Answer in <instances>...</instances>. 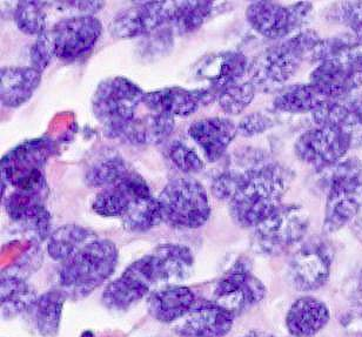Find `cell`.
<instances>
[{"label": "cell", "instance_id": "6da1fadb", "mask_svg": "<svg viewBox=\"0 0 362 337\" xmlns=\"http://www.w3.org/2000/svg\"><path fill=\"white\" fill-rule=\"evenodd\" d=\"M292 180V172L281 165L264 162L253 168L230 201L234 223L258 226L281 206Z\"/></svg>", "mask_w": 362, "mask_h": 337}, {"label": "cell", "instance_id": "7a4b0ae2", "mask_svg": "<svg viewBox=\"0 0 362 337\" xmlns=\"http://www.w3.org/2000/svg\"><path fill=\"white\" fill-rule=\"evenodd\" d=\"M119 253L110 240H94L64 262L60 290L67 299L81 300L99 288L115 271Z\"/></svg>", "mask_w": 362, "mask_h": 337}, {"label": "cell", "instance_id": "3957f363", "mask_svg": "<svg viewBox=\"0 0 362 337\" xmlns=\"http://www.w3.org/2000/svg\"><path fill=\"white\" fill-rule=\"evenodd\" d=\"M324 232L341 230L359 212L362 203V161L349 158L328 167Z\"/></svg>", "mask_w": 362, "mask_h": 337}, {"label": "cell", "instance_id": "277c9868", "mask_svg": "<svg viewBox=\"0 0 362 337\" xmlns=\"http://www.w3.org/2000/svg\"><path fill=\"white\" fill-rule=\"evenodd\" d=\"M145 94L138 85L124 77L108 78L98 85L92 97V111L108 138L122 136L136 119Z\"/></svg>", "mask_w": 362, "mask_h": 337}, {"label": "cell", "instance_id": "5b68a950", "mask_svg": "<svg viewBox=\"0 0 362 337\" xmlns=\"http://www.w3.org/2000/svg\"><path fill=\"white\" fill-rule=\"evenodd\" d=\"M163 221L170 226L195 230L204 226L211 215L205 188L193 177L170 181L158 196Z\"/></svg>", "mask_w": 362, "mask_h": 337}, {"label": "cell", "instance_id": "8992f818", "mask_svg": "<svg viewBox=\"0 0 362 337\" xmlns=\"http://www.w3.org/2000/svg\"><path fill=\"white\" fill-rule=\"evenodd\" d=\"M319 42V35L307 30L267 49L248 67L252 83L264 86L286 83L298 71L305 54Z\"/></svg>", "mask_w": 362, "mask_h": 337}, {"label": "cell", "instance_id": "52a82bcc", "mask_svg": "<svg viewBox=\"0 0 362 337\" xmlns=\"http://www.w3.org/2000/svg\"><path fill=\"white\" fill-rule=\"evenodd\" d=\"M54 143L49 139H32L11 150L1 159L4 182L17 191L40 193L45 187L42 168L54 153Z\"/></svg>", "mask_w": 362, "mask_h": 337}, {"label": "cell", "instance_id": "ba28073f", "mask_svg": "<svg viewBox=\"0 0 362 337\" xmlns=\"http://www.w3.org/2000/svg\"><path fill=\"white\" fill-rule=\"evenodd\" d=\"M308 226L310 216L303 207L281 205L255 227V244L262 253H282L303 240Z\"/></svg>", "mask_w": 362, "mask_h": 337}, {"label": "cell", "instance_id": "9c48e42d", "mask_svg": "<svg viewBox=\"0 0 362 337\" xmlns=\"http://www.w3.org/2000/svg\"><path fill=\"white\" fill-rule=\"evenodd\" d=\"M265 296V285L252 274L250 261L243 257L216 283L213 302L235 317L255 306Z\"/></svg>", "mask_w": 362, "mask_h": 337}, {"label": "cell", "instance_id": "30bf717a", "mask_svg": "<svg viewBox=\"0 0 362 337\" xmlns=\"http://www.w3.org/2000/svg\"><path fill=\"white\" fill-rule=\"evenodd\" d=\"M333 255L331 244L321 237L305 242L289 260L288 280L293 288L308 292L322 287L331 274Z\"/></svg>", "mask_w": 362, "mask_h": 337}, {"label": "cell", "instance_id": "8fae6325", "mask_svg": "<svg viewBox=\"0 0 362 337\" xmlns=\"http://www.w3.org/2000/svg\"><path fill=\"white\" fill-rule=\"evenodd\" d=\"M310 84L329 99H338L362 86V52L349 49L325 59L312 72Z\"/></svg>", "mask_w": 362, "mask_h": 337}, {"label": "cell", "instance_id": "7c38bea8", "mask_svg": "<svg viewBox=\"0 0 362 337\" xmlns=\"http://www.w3.org/2000/svg\"><path fill=\"white\" fill-rule=\"evenodd\" d=\"M154 283L157 280L148 254L134 261L118 278L108 283L103 294V302L108 309H129L148 294Z\"/></svg>", "mask_w": 362, "mask_h": 337}, {"label": "cell", "instance_id": "4fadbf2b", "mask_svg": "<svg viewBox=\"0 0 362 337\" xmlns=\"http://www.w3.org/2000/svg\"><path fill=\"white\" fill-rule=\"evenodd\" d=\"M296 157L317 170L331 167L351 150L347 136L333 126H319L299 136L296 141Z\"/></svg>", "mask_w": 362, "mask_h": 337}, {"label": "cell", "instance_id": "5bb4252c", "mask_svg": "<svg viewBox=\"0 0 362 337\" xmlns=\"http://www.w3.org/2000/svg\"><path fill=\"white\" fill-rule=\"evenodd\" d=\"M103 24L93 16H74L58 21L49 31L56 57L63 60L81 58L97 44Z\"/></svg>", "mask_w": 362, "mask_h": 337}, {"label": "cell", "instance_id": "9a60e30c", "mask_svg": "<svg viewBox=\"0 0 362 337\" xmlns=\"http://www.w3.org/2000/svg\"><path fill=\"white\" fill-rule=\"evenodd\" d=\"M173 1H140L120 11L110 24L117 39H132L150 35L170 24Z\"/></svg>", "mask_w": 362, "mask_h": 337}, {"label": "cell", "instance_id": "2e32d148", "mask_svg": "<svg viewBox=\"0 0 362 337\" xmlns=\"http://www.w3.org/2000/svg\"><path fill=\"white\" fill-rule=\"evenodd\" d=\"M312 10L310 3L291 7L273 1H253L246 10V19L255 31L266 38L278 39L288 35Z\"/></svg>", "mask_w": 362, "mask_h": 337}, {"label": "cell", "instance_id": "e0dca14e", "mask_svg": "<svg viewBox=\"0 0 362 337\" xmlns=\"http://www.w3.org/2000/svg\"><path fill=\"white\" fill-rule=\"evenodd\" d=\"M218 97L209 88L186 90L182 87H166L145 94L143 104L151 112L166 113L172 117H188L199 108L212 102Z\"/></svg>", "mask_w": 362, "mask_h": 337}, {"label": "cell", "instance_id": "ac0fdd59", "mask_svg": "<svg viewBox=\"0 0 362 337\" xmlns=\"http://www.w3.org/2000/svg\"><path fill=\"white\" fill-rule=\"evenodd\" d=\"M317 126H333L349 140L351 148L362 147V97H338L314 112Z\"/></svg>", "mask_w": 362, "mask_h": 337}, {"label": "cell", "instance_id": "d6986e66", "mask_svg": "<svg viewBox=\"0 0 362 337\" xmlns=\"http://www.w3.org/2000/svg\"><path fill=\"white\" fill-rule=\"evenodd\" d=\"M152 195L146 181L131 170L117 184L103 188L93 200L92 208L98 215L124 216L134 200Z\"/></svg>", "mask_w": 362, "mask_h": 337}, {"label": "cell", "instance_id": "ffe728a7", "mask_svg": "<svg viewBox=\"0 0 362 337\" xmlns=\"http://www.w3.org/2000/svg\"><path fill=\"white\" fill-rule=\"evenodd\" d=\"M247 58L243 53L223 52L202 60L195 70V76L209 83V90L219 97L223 90L238 84L248 72Z\"/></svg>", "mask_w": 362, "mask_h": 337}, {"label": "cell", "instance_id": "44dd1931", "mask_svg": "<svg viewBox=\"0 0 362 337\" xmlns=\"http://www.w3.org/2000/svg\"><path fill=\"white\" fill-rule=\"evenodd\" d=\"M234 315L216 302H197L179 326L181 337H223L233 327Z\"/></svg>", "mask_w": 362, "mask_h": 337}, {"label": "cell", "instance_id": "7402d4cb", "mask_svg": "<svg viewBox=\"0 0 362 337\" xmlns=\"http://www.w3.org/2000/svg\"><path fill=\"white\" fill-rule=\"evenodd\" d=\"M237 134V126L226 118L202 119L188 129V136L202 148L209 162L223 157Z\"/></svg>", "mask_w": 362, "mask_h": 337}, {"label": "cell", "instance_id": "603a6c76", "mask_svg": "<svg viewBox=\"0 0 362 337\" xmlns=\"http://www.w3.org/2000/svg\"><path fill=\"white\" fill-rule=\"evenodd\" d=\"M156 280L160 283L177 285L189 278L194 256L191 249L182 244H161L151 253Z\"/></svg>", "mask_w": 362, "mask_h": 337}, {"label": "cell", "instance_id": "cb8c5ba5", "mask_svg": "<svg viewBox=\"0 0 362 337\" xmlns=\"http://www.w3.org/2000/svg\"><path fill=\"white\" fill-rule=\"evenodd\" d=\"M0 97L5 107L26 104L42 81V72L33 67H4L0 73Z\"/></svg>", "mask_w": 362, "mask_h": 337}, {"label": "cell", "instance_id": "d4e9b609", "mask_svg": "<svg viewBox=\"0 0 362 337\" xmlns=\"http://www.w3.org/2000/svg\"><path fill=\"white\" fill-rule=\"evenodd\" d=\"M329 321V312L326 305L314 297L296 300L289 308L286 326L294 337H310L317 334Z\"/></svg>", "mask_w": 362, "mask_h": 337}, {"label": "cell", "instance_id": "484cf974", "mask_svg": "<svg viewBox=\"0 0 362 337\" xmlns=\"http://www.w3.org/2000/svg\"><path fill=\"white\" fill-rule=\"evenodd\" d=\"M195 301L194 294L188 287L171 285L154 292L147 307L151 317L159 322L170 324L187 315Z\"/></svg>", "mask_w": 362, "mask_h": 337}, {"label": "cell", "instance_id": "4316f807", "mask_svg": "<svg viewBox=\"0 0 362 337\" xmlns=\"http://www.w3.org/2000/svg\"><path fill=\"white\" fill-rule=\"evenodd\" d=\"M175 127V117L151 112L150 114L134 119L120 138L134 145H159L171 136Z\"/></svg>", "mask_w": 362, "mask_h": 337}, {"label": "cell", "instance_id": "83f0119b", "mask_svg": "<svg viewBox=\"0 0 362 337\" xmlns=\"http://www.w3.org/2000/svg\"><path fill=\"white\" fill-rule=\"evenodd\" d=\"M37 300V294L25 278L4 271L1 276V314L5 319H13L31 309Z\"/></svg>", "mask_w": 362, "mask_h": 337}, {"label": "cell", "instance_id": "f1b7e54d", "mask_svg": "<svg viewBox=\"0 0 362 337\" xmlns=\"http://www.w3.org/2000/svg\"><path fill=\"white\" fill-rule=\"evenodd\" d=\"M93 233L79 225H65L54 230L49 237L47 252L53 260L66 262L74 254L81 251L92 241Z\"/></svg>", "mask_w": 362, "mask_h": 337}, {"label": "cell", "instance_id": "f546056e", "mask_svg": "<svg viewBox=\"0 0 362 337\" xmlns=\"http://www.w3.org/2000/svg\"><path fill=\"white\" fill-rule=\"evenodd\" d=\"M332 100L313 84L289 87L275 97L274 106L289 113H306L317 110Z\"/></svg>", "mask_w": 362, "mask_h": 337}, {"label": "cell", "instance_id": "4dcf8cb0", "mask_svg": "<svg viewBox=\"0 0 362 337\" xmlns=\"http://www.w3.org/2000/svg\"><path fill=\"white\" fill-rule=\"evenodd\" d=\"M66 299L62 290H49L37 300L33 307L35 326L42 337H56L58 334Z\"/></svg>", "mask_w": 362, "mask_h": 337}, {"label": "cell", "instance_id": "1f68e13d", "mask_svg": "<svg viewBox=\"0 0 362 337\" xmlns=\"http://www.w3.org/2000/svg\"><path fill=\"white\" fill-rule=\"evenodd\" d=\"M212 8V1H173L168 25L177 35H188L202 28Z\"/></svg>", "mask_w": 362, "mask_h": 337}, {"label": "cell", "instance_id": "d6a6232c", "mask_svg": "<svg viewBox=\"0 0 362 337\" xmlns=\"http://www.w3.org/2000/svg\"><path fill=\"white\" fill-rule=\"evenodd\" d=\"M122 223L126 230L133 233H144L157 227L163 223L159 200L153 195L136 199L122 216Z\"/></svg>", "mask_w": 362, "mask_h": 337}, {"label": "cell", "instance_id": "836d02e7", "mask_svg": "<svg viewBox=\"0 0 362 337\" xmlns=\"http://www.w3.org/2000/svg\"><path fill=\"white\" fill-rule=\"evenodd\" d=\"M129 172V165L122 157L111 155L95 161L85 174V181L90 187L106 188L117 184Z\"/></svg>", "mask_w": 362, "mask_h": 337}, {"label": "cell", "instance_id": "e575fe53", "mask_svg": "<svg viewBox=\"0 0 362 337\" xmlns=\"http://www.w3.org/2000/svg\"><path fill=\"white\" fill-rule=\"evenodd\" d=\"M46 3L44 1H19L14 11V21L23 33L28 35H44L46 30Z\"/></svg>", "mask_w": 362, "mask_h": 337}, {"label": "cell", "instance_id": "d590c367", "mask_svg": "<svg viewBox=\"0 0 362 337\" xmlns=\"http://www.w3.org/2000/svg\"><path fill=\"white\" fill-rule=\"evenodd\" d=\"M7 215L16 223L23 225L30 223L45 209L40 193L17 191L6 199L5 202Z\"/></svg>", "mask_w": 362, "mask_h": 337}, {"label": "cell", "instance_id": "8d00e7d4", "mask_svg": "<svg viewBox=\"0 0 362 337\" xmlns=\"http://www.w3.org/2000/svg\"><path fill=\"white\" fill-rule=\"evenodd\" d=\"M255 85L252 81L232 85L220 94V107L228 114H239L255 99Z\"/></svg>", "mask_w": 362, "mask_h": 337}, {"label": "cell", "instance_id": "74e56055", "mask_svg": "<svg viewBox=\"0 0 362 337\" xmlns=\"http://www.w3.org/2000/svg\"><path fill=\"white\" fill-rule=\"evenodd\" d=\"M262 164H264V162L252 165V166H248V167L244 168V170H228L220 174L219 177H216L214 181H213V195L216 199L223 200V201H230L234 194L237 193L238 189L240 188L248 173L253 168Z\"/></svg>", "mask_w": 362, "mask_h": 337}, {"label": "cell", "instance_id": "f35d334b", "mask_svg": "<svg viewBox=\"0 0 362 337\" xmlns=\"http://www.w3.org/2000/svg\"><path fill=\"white\" fill-rule=\"evenodd\" d=\"M168 157L175 167L186 174L199 173L204 168V161L199 154L181 140L168 143Z\"/></svg>", "mask_w": 362, "mask_h": 337}, {"label": "cell", "instance_id": "ab89813d", "mask_svg": "<svg viewBox=\"0 0 362 337\" xmlns=\"http://www.w3.org/2000/svg\"><path fill=\"white\" fill-rule=\"evenodd\" d=\"M54 57H56V52H54L52 37L49 31H46L44 35H39L35 44L32 45L30 51L31 67L38 70L39 72H42L49 67Z\"/></svg>", "mask_w": 362, "mask_h": 337}, {"label": "cell", "instance_id": "60d3db41", "mask_svg": "<svg viewBox=\"0 0 362 337\" xmlns=\"http://www.w3.org/2000/svg\"><path fill=\"white\" fill-rule=\"evenodd\" d=\"M273 126V122L267 115L262 114L260 112L258 113H252V114L245 117L241 120L240 124L237 126L238 133L243 136H253L260 133H264Z\"/></svg>", "mask_w": 362, "mask_h": 337}, {"label": "cell", "instance_id": "b9f144b4", "mask_svg": "<svg viewBox=\"0 0 362 337\" xmlns=\"http://www.w3.org/2000/svg\"><path fill=\"white\" fill-rule=\"evenodd\" d=\"M341 20L352 28L353 31L362 28V1H344L340 4Z\"/></svg>", "mask_w": 362, "mask_h": 337}, {"label": "cell", "instance_id": "7bdbcfd3", "mask_svg": "<svg viewBox=\"0 0 362 337\" xmlns=\"http://www.w3.org/2000/svg\"><path fill=\"white\" fill-rule=\"evenodd\" d=\"M244 337H274L272 335L264 333V331H251L250 334L245 335Z\"/></svg>", "mask_w": 362, "mask_h": 337}, {"label": "cell", "instance_id": "ee69618b", "mask_svg": "<svg viewBox=\"0 0 362 337\" xmlns=\"http://www.w3.org/2000/svg\"><path fill=\"white\" fill-rule=\"evenodd\" d=\"M353 32H354L356 38L359 39V42H362V28H358V30H354Z\"/></svg>", "mask_w": 362, "mask_h": 337}]
</instances>
